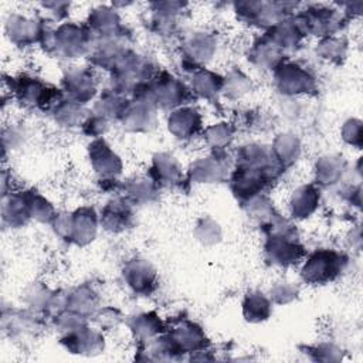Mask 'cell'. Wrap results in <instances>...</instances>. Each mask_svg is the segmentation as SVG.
Here are the masks:
<instances>
[{
	"instance_id": "8fae6325",
	"label": "cell",
	"mask_w": 363,
	"mask_h": 363,
	"mask_svg": "<svg viewBox=\"0 0 363 363\" xmlns=\"http://www.w3.org/2000/svg\"><path fill=\"white\" fill-rule=\"evenodd\" d=\"M89 156L92 166L96 173H99L104 177H113L121 172L122 163L116 153L111 149V146L102 140H94L89 145Z\"/></svg>"
},
{
	"instance_id": "5b68a950",
	"label": "cell",
	"mask_w": 363,
	"mask_h": 363,
	"mask_svg": "<svg viewBox=\"0 0 363 363\" xmlns=\"http://www.w3.org/2000/svg\"><path fill=\"white\" fill-rule=\"evenodd\" d=\"M1 218L3 224L16 228L26 225L31 218L30 213V190L3 191L1 197Z\"/></svg>"
},
{
	"instance_id": "9c48e42d",
	"label": "cell",
	"mask_w": 363,
	"mask_h": 363,
	"mask_svg": "<svg viewBox=\"0 0 363 363\" xmlns=\"http://www.w3.org/2000/svg\"><path fill=\"white\" fill-rule=\"evenodd\" d=\"M98 225V216L89 207L78 208L75 213L69 214V230L67 240L78 245H84L94 240Z\"/></svg>"
},
{
	"instance_id": "9a60e30c",
	"label": "cell",
	"mask_w": 363,
	"mask_h": 363,
	"mask_svg": "<svg viewBox=\"0 0 363 363\" xmlns=\"http://www.w3.org/2000/svg\"><path fill=\"white\" fill-rule=\"evenodd\" d=\"M153 183L156 186H176L180 183L182 167L170 155H157L153 159Z\"/></svg>"
},
{
	"instance_id": "6da1fadb",
	"label": "cell",
	"mask_w": 363,
	"mask_h": 363,
	"mask_svg": "<svg viewBox=\"0 0 363 363\" xmlns=\"http://www.w3.org/2000/svg\"><path fill=\"white\" fill-rule=\"evenodd\" d=\"M342 269V258L337 252L318 250L302 264L301 277L309 284H325L332 281Z\"/></svg>"
},
{
	"instance_id": "ac0fdd59",
	"label": "cell",
	"mask_w": 363,
	"mask_h": 363,
	"mask_svg": "<svg viewBox=\"0 0 363 363\" xmlns=\"http://www.w3.org/2000/svg\"><path fill=\"white\" fill-rule=\"evenodd\" d=\"M223 89V79L214 72L199 68L194 71L191 78V92L200 95L201 98H211Z\"/></svg>"
},
{
	"instance_id": "7c38bea8",
	"label": "cell",
	"mask_w": 363,
	"mask_h": 363,
	"mask_svg": "<svg viewBox=\"0 0 363 363\" xmlns=\"http://www.w3.org/2000/svg\"><path fill=\"white\" fill-rule=\"evenodd\" d=\"M169 130L179 139H187L197 133L201 126L200 113L191 106H182L169 115Z\"/></svg>"
},
{
	"instance_id": "8992f818",
	"label": "cell",
	"mask_w": 363,
	"mask_h": 363,
	"mask_svg": "<svg viewBox=\"0 0 363 363\" xmlns=\"http://www.w3.org/2000/svg\"><path fill=\"white\" fill-rule=\"evenodd\" d=\"M62 91L68 95V99L81 105L92 99L96 92V84L92 71L85 67H75L74 69L67 71L62 77Z\"/></svg>"
},
{
	"instance_id": "7a4b0ae2",
	"label": "cell",
	"mask_w": 363,
	"mask_h": 363,
	"mask_svg": "<svg viewBox=\"0 0 363 363\" xmlns=\"http://www.w3.org/2000/svg\"><path fill=\"white\" fill-rule=\"evenodd\" d=\"M265 255L268 261L278 267H291L305 255L303 247L296 241L294 231L271 234L265 244Z\"/></svg>"
},
{
	"instance_id": "7402d4cb",
	"label": "cell",
	"mask_w": 363,
	"mask_h": 363,
	"mask_svg": "<svg viewBox=\"0 0 363 363\" xmlns=\"http://www.w3.org/2000/svg\"><path fill=\"white\" fill-rule=\"evenodd\" d=\"M233 135H234L233 128L224 122L214 123L213 126H210L204 130V138H206L207 143L216 150H221L225 146H228L233 139Z\"/></svg>"
},
{
	"instance_id": "3957f363",
	"label": "cell",
	"mask_w": 363,
	"mask_h": 363,
	"mask_svg": "<svg viewBox=\"0 0 363 363\" xmlns=\"http://www.w3.org/2000/svg\"><path fill=\"white\" fill-rule=\"evenodd\" d=\"M44 23L20 13H10L4 18V34L16 47H30L40 43Z\"/></svg>"
},
{
	"instance_id": "4fadbf2b",
	"label": "cell",
	"mask_w": 363,
	"mask_h": 363,
	"mask_svg": "<svg viewBox=\"0 0 363 363\" xmlns=\"http://www.w3.org/2000/svg\"><path fill=\"white\" fill-rule=\"evenodd\" d=\"M132 216L130 204L126 200L115 199L102 208L99 221L104 228L116 233L125 230L130 224Z\"/></svg>"
},
{
	"instance_id": "30bf717a",
	"label": "cell",
	"mask_w": 363,
	"mask_h": 363,
	"mask_svg": "<svg viewBox=\"0 0 363 363\" xmlns=\"http://www.w3.org/2000/svg\"><path fill=\"white\" fill-rule=\"evenodd\" d=\"M190 180L199 183H218L228 176V164L223 156L211 155L196 160L189 170Z\"/></svg>"
},
{
	"instance_id": "44dd1931",
	"label": "cell",
	"mask_w": 363,
	"mask_h": 363,
	"mask_svg": "<svg viewBox=\"0 0 363 363\" xmlns=\"http://www.w3.org/2000/svg\"><path fill=\"white\" fill-rule=\"evenodd\" d=\"M30 213L31 218L40 223H51L57 216L51 203L34 190H30Z\"/></svg>"
},
{
	"instance_id": "277c9868",
	"label": "cell",
	"mask_w": 363,
	"mask_h": 363,
	"mask_svg": "<svg viewBox=\"0 0 363 363\" xmlns=\"http://www.w3.org/2000/svg\"><path fill=\"white\" fill-rule=\"evenodd\" d=\"M286 3H264V1H247V3H235L237 16L255 26H265L271 28L285 17Z\"/></svg>"
},
{
	"instance_id": "ffe728a7",
	"label": "cell",
	"mask_w": 363,
	"mask_h": 363,
	"mask_svg": "<svg viewBox=\"0 0 363 363\" xmlns=\"http://www.w3.org/2000/svg\"><path fill=\"white\" fill-rule=\"evenodd\" d=\"M130 328L136 336H139L143 340L147 339L149 342L153 336L160 333L163 326L160 319L153 312H147V313H140L135 316L133 322L130 323Z\"/></svg>"
},
{
	"instance_id": "5bb4252c",
	"label": "cell",
	"mask_w": 363,
	"mask_h": 363,
	"mask_svg": "<svg viewBox=\"0 0 363 363\" xmlns=\"http://www.w3.org/2000/svg\"><path fill=\"white\" fill-rule=\"evenodd\" d=\"M319 204V190L312 184L299 186L289 199V210L294 218L303 220L309 217Z\"/></svg>"
},
{
	"instance_id": "cb8c5ba5",
	"label": "cell",
	"mask_w": 363,
	"mask_h": 363,
	"mask_svg": "<svg viewBox=\"0 0 363 363\" xmlns=\"http://www.w3.org/2000/svg\"><path fill=\"white\" fill-rule=\"evenodd\" d=\"M298 294L296 286L292 282H277L271 289L269 298L274 299L277 303H288L291 302Z\"/></svg>"
},
{
	"instance_id": "d4e9b609",
	"label": "cell",
	"mask_w": 363,
	"mask_h": 363,
	"mask_svg": "<svg viewBox=\"0 0 363 363\" xmlns=\"http://www.w3.org/2000/svg\"><path fill=\"white\" fill-rule=\"evenodd\" d=\"M82 125H84V129H85V132H86L88 135H91V136H99V135H102V133L105 132V129H106V119L102 118V116H99V115H95V116H92V118H86V119L82 122Z\"/></svg>"
},
{
	"instance_id": "d6986e66",
	"label": "cell",
	"mask_w": 363,
	"mask_h": 363,
	"mask_svg": "<svg viewBox=\"0 0 363 363\" xmlns=\"http://www.w3.org/2000/svg\"><path fill=\"white\" fill-rule=\"evenodd\" d=\"M271 150H272L277 162L281 164V167H284V166L294 163L298 159L301 146H299L298 139L294 135L282 133L274 140Z\"/></svg>"
},
{
	"instance_id": "2e32d148",
	"label": "cell",
	"mask_w": 363,
	"mask_h": 363,
	"mask_svg": "<svg viewBox=\"0 0 363 363\" xmlns=\"http://www.w3.org/2000/svg\"><path fill=\"white\" fill-rule=\"evenodd\" d=\"M172 343L179 352L196 350L204 347V335L199 326L191 322H184L179 325L169 336Z\"/></svg>"
},
{
	"instance_id": "e0dca14e",
	"label": "cell",
	"mask_w": 363,
	"mask_h": 363,
	"mask_svg": "<svg viewBox=\"0 0 363 363\" xmlns=\"http://www.w3.org/2000/svg\"><path fill=\"white\" fill-rule=\"evenodd\" d=\"M271 313L269 299L259 292H250L242 301V315L248 322H262Z\"/></svg>"
},
{
	"instance_id": "603a6c76",
	"label": "cell",
	"mask_w": 363,
	"mask_h": 363,
	"mask_svg": "<svg viewBox=\"0 0 363 363\" xmlns=\"http://www.w3.org/2000/svg\"><path fill=\"white\" fill-rule=\"evenodd\" d=\"M126 191L129 199L135 201H147L153 193L157 191V186L153 183V180H135L128 184Z\"/></svg>"
},
{
	"instance_id": "ba28073f",
	"label": "cell",
	"mask_w": 363,
	"mask_h": 363,
	"mask_svg": "<svg viewBox=\"0 0 363 363\" xmlns=\"http://www.w3.org/2000/svg\"><path fill=\"white\" fill-rule=\"evenodd\" d=\"M126 285L135 294L147 295L156 288V271L145 259H132L123 268Z\"/></svg>"
},
{
	"instance_id": "52a82bcc",
	"label": "cell",
	"mask_w": 363,
	"mask_h": 363,
	"mask_svg": "<svg viewBox=\"0 0 363 363\" xmlns=\"http://www.w3.org/2000/svg\"><path fill=\"white\" fill-rule=\"evenodd\" d=\"M275 82L278 89L286 95L309 92L313 86L312 77L302 67L284 61L275 68Z\"/></svg>"
}]
</instances>
